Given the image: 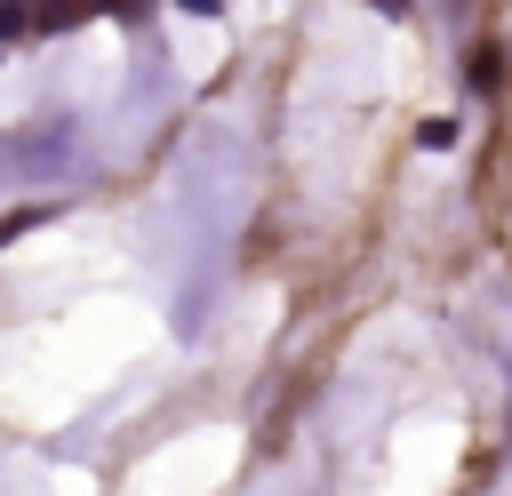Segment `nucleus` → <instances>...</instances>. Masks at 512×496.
I'll return each mask as SVG.
<instances>
[{
    "label": "nucleus",
    "instance_id": "obj_3",
    "mask_svg": "<svg viewBox=\"0 0 512 496\" xmlns=\"http://www.w3.org/2000/svg\"><path fill=\"white\" fill-rule=\"evenodd\" d=\"M416 144H424V152H448V144H456V120H424Z\"/></svg>",
    "mask_w": 512,
    "mask_h": 496
},
{
    "label": "nucleus",
    "instance_id": "obj_4",
    "mask_svg": "<svg viewBox=\"0 0 512 496\" xmlns=\"http://www.w3.org/2000/svg\"><path fill=\"white\" fill-rule=\"evenodd\" d=\"M496 64H504L496 48H472V64H464V72H472V88H488V80H496Z\"/></svg>",
    "mask_w": 512,
    "mask_h": 496
},
{
    "label": "nucleus",
    "instance_id": "obj_6",
    "mask_svg": "<svg viewBox=\"0 0 512 496\" xmlns=\"http://www.w3.org/2000/svg\"><path fill=\"white\" fill-rule=\"evenodd\" d=\"M176 8H192V16H224V0H176Z\"/></svg>",
    "mask_w": 512,
    "mask_h": 496
},
{
    "label": "nucleus",
    "instance_id": "obj_7",
    "mask_svg": "<svg viewBox=\"0 0 512 496\" xmlns=\"http://www.w3.org/2000/svg\"><path fill=\"white\" fill-rule=\"evenodd\" d=\"M376 8H384V16H408V0H376Z\"/></svg>",
    "mask_w": 512,
    "mask_h": 496
},
{
    "label": "nucleus",
    "instance_id": "obj_1",
    "mask_svg": "<svg viewBox=\"0 0 512 496\" xmlns=\"http://www.w3.org/2000/svg\"><path fill=\"white\" fill-rule=\"evenodd\" d=\"M80 16H88V0H32V24L40 32H72Z\"/></svg>",
    "mask_w": 512,
    "mask_h": 496
},
{
    "label": "nucleus",
    "instance_id": "obj_2",
    "mask_svg": "<svg viewBox=\"0 0 512 496\" xmlns=\"http://www.w3.org/2000/svg\"><path fill=\"white\" fill-rule=\"evenodd\" d=\"M16 32H32V0H0V40H16Z\"/></svg>",
    "mask_w": 512,
    "mask_h": 496
},
{
    "label": "nucleus",
    "instance_id": "obj_5",
    "mask_svg": "<svg viewBox=\"0 0 512 496\" xmlns=\"http://www.w3.org/2000/svg\"><path fill=\"white\" fill-rule=\"evenodd\" d=\"M40 216H48V208H16V216H8V224H0V248H8V240H16V232H32V224H40Z\"/></svg>",
    "mask_w": 512,
    "mask_h": 496
}]
</instances>
